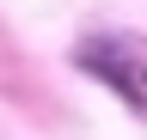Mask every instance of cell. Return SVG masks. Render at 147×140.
Masks as SVG:
<instances>
[{"label": "cell", "instance_id": "1", "mask_svg": "<svg viewBox=\"0 0 147 140\" xmlns=\"http://www.w3.org/2000/svg\"><path fill=\"white\" fill-rule=\"evenodd\" d=\"M80 61H86L104 85H117L129 110H147V61H141V55H129L123 43H86Z\"/></svg>", "mask_w": 147, "mask_h": 140}]
</instances>
